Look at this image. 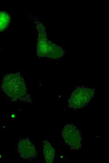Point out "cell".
<instances>
[{"label":"cell","mask_w":109,"mask_h":163,"mask_svg":"<svg viewBox=\"0 0 109 163\" xmlns=\"http://www.w3.org/2000/svg\"><path fill=\"white\" fill-rule=\"evenodd\" d=\"M62 134L64 141L71 149L79 150L81 147V136L80 131L73 124H67L63 128Z\"/></svg>","instance_id":"2"},{"label":"cell","mask_w":109,"mask_h":163,"mask_svg":"<svg viewBox=\"0 0 109 163\" xmlns=\"http://www.w3.org/2000/svg\"><path fill=\"white\" fill-rule=\"evenodd\" d=\"M10 20V16L7 13L3 11L0 12V32L8 27Z\"/></svg>","instance_id":"4"},{"label":"cell","mask_w":109,"mask_h":163,"mask_svg":"<svg viewBox=\"0 0 109 163\" xmlns=\"http://www.w3.org/2000/svg\"><path fill=\"white\" fill-rule=\"evenodd\" d=\"M43 153L46 162L52 163L54 159L55 151L48 141H45L43 146Z\"/></svg>","instance_id":"3"},{"label":"cell","mask_w":109,"mask_h":163,"mask_svg":"<svg viewBox=\"0 0 109 163\" xmlns=\"http://www.w3.org/2000/svg\"><path fill=\"white\" fill-rule=\"evenodd\" d=\"M94 93L90 89L80 88L75 90L69 100V106L74 109L80 108L86 104L91 100Z\"/></svg>","instance_id":"1"}]
</instances>
